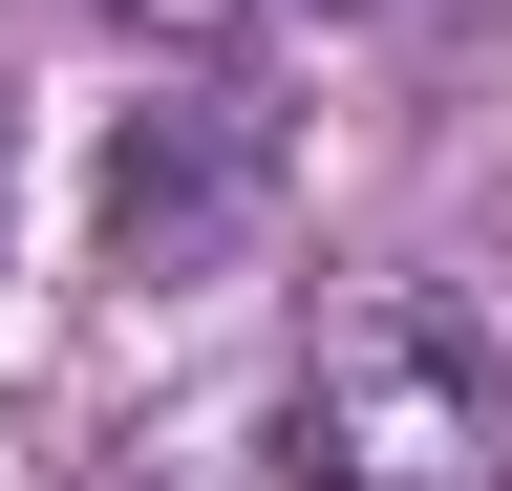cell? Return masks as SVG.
Segmentation results:
<instances>
[{
    "label": "cell",
    "instance_id": "obj_1",
    "mask_svg": "<svg viewBox=\"0 0 512 491\" xmlns=\"http://www.w3.org/2000/svg\"><path fill=\"white\" fill-rule=\"evenodd\" d=\"M278 449H299V491H491L512 470V363L448 299H342L278 385Z\"/></svg>",
    "mask_w": 512,
    "mask_h": 491
},
{
    "label": "cell",
    "instance_id": "obj_2",
    "mask_svg": "<svg viewBox=\"0 0 512 491\" xmlns=\"http://www.w3.org/2000/svg\"><path fill=\"white\" fill-rule=\"evenodd\" d=\"M256 214H278V107L256 86H192V107H128L107 129V257L128 278H214Z\"/></svg>",
    "mask_w": 512,
    "mask_h": 491
},
{
    "label": "cell",
    "instance_id": "obj_3",
    "mask_svg": "<svg viewBox=\"0 0 512 491\" xmlns=\"http://www.w3.org/2000/svg\"><path fill=\"white\" fill-rule=\"evenodd\" d=\"M86 22H192V0H86Z\"/></svg>",
    "mask_w": 512,
    "mask_h": 491
}]
</instances>
